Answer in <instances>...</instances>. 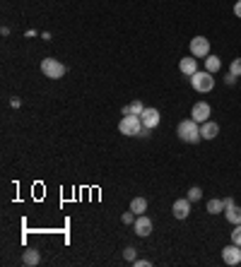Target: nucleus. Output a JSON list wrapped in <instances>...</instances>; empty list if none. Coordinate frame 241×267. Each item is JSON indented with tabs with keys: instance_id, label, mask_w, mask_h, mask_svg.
<instances>
[{
	"instance_id": "1a4fd4ad",
	"label": "nucleus",
	"mask_w": 241,
	"mask_h": 267,
	"mask_svg": "<svg viewBox=\"0 0 241 267\" xmlns=\"http://www.w3.org/2000/svg\"><path fill=\"white\" fill-rule=\"evenodd\" d=\"M159 118H162V116H159V111H157V108H145V111L140 113V121H143V125L149 128V130H154V128L159 125Z\"/></svg>"
},
{
	"instance_id": "bb28decb",
	"label": "nucleus",
	"mask_w": 241,
	"mask_h": 267,
	"mask_svg": "<svg viewBox=\"0 0 241 267\" xmlns=\"http://www.w3.org/2000/svg\"><path fill=\"white\" fill-rule=\"evenodd\" d=\"M138 137H149V128H145V125H143V130L138 133Z\"/></svg>"
},
{
	"instance_id": "39448f33",
	"label": "nucleus",
	"mask_w": 241,
	"mask_h": 267,
	"mask_svg": "<svg viewBox=\"0 0 241 267\" xmlns=\"http://www.w3.org/2000/svg\"><path fill=\"white\" fill-rule=\"evenodd\" d=\"M191 55H195V58H207V55H210V41H207L205 36L191 39Z\"/></svg>"
},
{
	"instance_id": "f8f14e48",
	"label": "nucleus",
	"mask_w": 241,
	"mask_h": 267,
	"mask_svg": "<svg viewBox=\"0 0 241 267\" xmlns=\"http://www.w3.org/2000/svg\"><path fill=\"white\" fill-rule=\"evenodd\" d=\"M179 70L184 72L186 77L195 75V72H198V60H195V55H191V58H181V63H179Z\"/></svg>"
},
{
	"instance_id": "393cba45",
	"label": "nucleus",
	"mask_w": 241,
	"mask_h": 267,
	"mask_svg": "<svg viewBox=\"0 0 241 267\" xmlns=\"http://www.w3.org/2000/svg\"><path fill=\"white\" fill-rule=\"evenodd\" d=\"M234 205H237L234 197H227V200H224V210H229V207H234Z\"/></svg>"
},
{
	"instance_id": "b1692460",
	"label": "nucleus",
	"mask_w": 241,
	"mask_h": 267,
	"mask_svg": "<svg viewBox=\"0 0 241 267\" xmlns=\"http://www.w3.org/2000/svg\"><path fill=\"white\" fill-rule=\"evenodd\" d=\"M224 82H227L229 87H232V85H237V75H232V72H229V75L224 77Z\"/></svg>"
},
{
	"instance_id": "ddd939ff",
	"label": "nucleus",
	"mask_w": 241,
	"mask_h": 267,
	"mask_svg": "<svg viewBox=\"0 0 241 267\" xmlns=\"http://www.w3.org/2000/svg\"><path fill=\"white\" fill-rule=\"evenodd\" d=\"M205 70L212 72V75H215V72H220V70H222V60H220L217 55L210 53L207 58H205Z\"/></svg>"
},
{
	"instance_id": "6e6552de",
	"label": "nucleus",
	"mask_w": 241,
	"mask_h": 267,
	"mask_svg": "<svg viewBox=\"0 0 241 267\" xmlns=\"http://www.w3.org/2000/svg\"><path fill=\"white\" fill-rule=\"evenodd\" d=\"M133 229H135L138 236H143V238H145V236L152 233V219L145 217V214H138V217H135V222H133Z\"/></svg>"
},
{
	"instance_id": "423d86ee",
	"label": "nucleus",
	"mask_w": 241,
	"mask_h": 267,
	"mask_svg": "<svg viewBox=\"0 0 241 267\" xmlns=\"http://www.w3.org/2000/svg\"><path fill=\"white\" fill-rule=\"evenodd\" d=\"M222 260L227 265H241V246L237 243H229V246H224L222 248Z\"/></svg>"
},
{
	"instance_id": "2eb2a0df",
	"label": "nucleus",
	"mask_w": 241,
	"mask_h": 267,
	"mask_svg": "<svg viewBox=\"0 0 241 267\" xmlns=\"http://www.w3.org/2000/svg\"><path fill=\"white\" fill-rule=\"evenodd\" d=\"M39 260H41V255H39V250H24V255H22V263L29 267L39 265Z\"/></svg>"
},
{
	"instance_id": "f3484780",
	"label": "nucleus",
	"mask_w": 241,
	"mask_h": 267,
	"mask_svg": "<svg viewBox=\"0 0 241 267\" xmlns=\"http://www.w3.org/2000/svg\"><path fill=\"white\" fill-rule=\"evenodd\" d=\"M224 214H227V222L229 224H241V207H229V210H224Z\"/></svg>"
},
{
	"instance_id": "7ed1b4c3",
	"label": "nucleus",
	"mask_w": 241,
	"mask_h": 267,
	"mask_svg": "<svg viewBox=\"0 0 241 267\" xmlns=\"http://www.w3.org/2000/svg\"><path fill=\"white\" fill-rule=\"evenodd\" d=\"M143 130V121H140V116H123L121 118V123H118V133L121 135H128V137H138V133Z\"/></svg>"
},
{
	"instance_id": "5701e85b",
	"label": "nucleus",
	"mask_w": 241,
	"mask_h": 267,
	"mask_svg": "<svg viewBox=\"0 0 241 267\" xmlns=\"http://www.w3.org/2000/svg\"><path fill=\"white\" fill-rule=\"evenodd\" d=\"M135 217H138V214L133 212V210H128V212H123L121 222H123V224H133V222H135Z\"/></svg>"
},
{
	"instance_id": "c85d7f7f",
	"label": "nucleus",
	"mask_w": 241,
	"mask_h": 267,
	"mask_svg": "<svg viewBox=\"0 0 241 267\" xmlns=\"http://www.w3.org/2000/svg\"><path fill=\"white\" fill-rule=\"evenodd\" d=\"M10 106H12V108H19V106H22V101H19V99H12V101H10Z\"/></svg>"
},
{
	"instance_id": "0eeeda50",
	"label": "nucleus",
	"mask_w": 241,
	"mask_h": 267,
	"mask_svg": "<svg viewBox=\"0 0 241 267\" xmlns=\"http://www.w3.org/2000/svg\"><path fill=\"white\" fill-rule=\"evenodd\" d=\"M210 113H212V108H210L207 101H198V104H193V108H191V118L198 121V123L210 121Z\"/></svg>"
},
{
	"instance_id": "dca6fc26",
	"label": "nucleus",
	"mask_w": 241,
	"mask_h": 267,
	"mask_svg": "<svg viewBox=\"0 0 241 267\" xmlns=\"http://www.w3.org/2000/svg\"><path fill=\"white\" fill-rule=\"evenodd\" d=\"M143 111H145L143 101H138V99H135V101H130L128 106H123V116H130V113H133V116H140Z\"/></svg>"
},
{
	"instance_id": "a211bd4d",
	"label": "nucleus",
	"mask_w": 241,
	"mask_h": 267,
	"mask_svg": "<svg viewBox=\"0 0 241 267\" xmlns=\"http://www.w3.org/2000/svg\"><path fill=\"white\" fill-rule=\"evenodd\" d=\"M207 212L210 214L224 212V200H207Z\"/></svg>"
},
{
	"instance_id": "cd10ccee",
	"label": "nucleus",
	"mask_w": 241,
	"mask_h": 267,
	"mask_svg": "<svg viewBox=\"0 0 241 267\" xmlns=\"http://www.w3.org/2000/svg\"><path fill=\"white\" fill-rule=\"evenodd\" d=\"M133 265H135V267H147V265H149V260H135Z\"/></svg>"
},
{
	"instance_id": "9d476101",
	"label": "nucleus",
	"mask_w": 241,
	"mask_h": 267,
	"mask_svg": "<svg viewBox=\"0 0 241 267\" xmlns=\"http://www.w3.org/2000/svg\"><path fill=\"white\" fill-rule=\"evenodd\" d=\"M171 212H174L176 219H188V214H191V200H188V197L176 200V202H174V207H171Z\"/></svg>"
},
{
	"instance_id": "4be33fe9",
	"label": "nucleus",
	"mask_w": 241,
	"mask_h": 267,
	"mask_svg": "<svg viewBox=\"0 0 241 267\" xmlns=\"http://www.w3.org/2000/svg\"><path fill=\"white\" fill-rule=\"evenodd\" d=\"M135 255H138V253H135V248H126V250H123V258H126V260H128L130 265H133V263H135V260H138V258H135Z\"/></svg>"
},
{
	"instance_id": "20e7f679",
	"label": "nucleus",
	"mask_w": 241,
	"mask_h": 267,
	"mask_svg": "<svg viewBox=\"0 0 241 267\" xmlns=\"http://www.w3.org/2000/svg\"><path fill=\"white\" fill-rule=\"evenodd\" d=\"M65 65L56 60V58H44L41 60V72L46 75V77H51V80H60V77H65Z\"/></svg>"
},
{
	"instance_id": "f257e3e1",
	"label": "nucleus",
	"mask_w": 241,
	"mask_h": 267,
	"mask_svg": "<svg viewBox=\"0 0 241 267\" xmlns=\"http://www.w3.org/2000/svg\"><path fill=\"white\" fill-rule=\"evenodd\" d=\"M176 135H179V140L181 142H188V144H195L200 142L203 137H200V123L198 121H193V118H186L179 123L176 128Z\"/></svg>"
},
{
	"instance_id": "412c9836",
	"label": "nucleus",
	"mask_w": 241,
	"mask_h": 267,
	"mask_svg": "<svg viewBox=\"0 0 241 267\" xmlns=\"http://www.w3.org/2000/svg\"><path fill=\"white\" fill-rule=\"evenodd\" d=\"M232 243L241 246V224H234V231H232Z\"/></svg>"
},
{
	"instance_id": "f03ea898",
	"label": "nucleus",
	"mask_w": 241,
	"mask_h": 267,
	"mask_svg": "<svg viewBox=\"0 0 241 267\" xmlns=\"http://www.w3.org/2000/svg\"><path fill=\"white\" fill-rule=\"evenodd\" d=\"M191 87L195 89V91H200V94L212 91V89H215V77H212V72L198 70L195 75H191Z\"/></svg>"
},
{
	"instance_id": "9b49d317",
	"label": "nucleus",
	"mask_w": 241,
	"mask_h": 267,
	"mask_svg": "<svg viewBox=\"0 0 241 267\" xmlns=\"http://www.w3.org/2000/svg\"><path fill=\"white\" fill-rule=\"evenodd\" d=\"M217 135H220V125L215 123V121L200 123V137H203V140H215Z\"/></svg>"
},
{
	"instance_id": "4468645a",
	"label": "nucleus",
	"mask_w": 241,
	"mask_h": 267,
	"mask_svg": "<svg viewBox=\"0 0 241 267\" xmlns=\"http://www.w3.org/2000/svg\"><path fill=\"white\" fill-rule=\"evenodd\" d=\"M130 210L135 214H145L147 212V197H133L130 200Z\"/></svg>"
},
{
	"instance_id": "a878e982",
	"label": "nucleus",
	"mask_w": 241,
	"mask_h": 267,
	"mask_svg": "<svg viewBox=\"0 0 241 267\" xmlns=\"http://www.w3.org/2000/svg\"><path fill=\"white\" fill-rule=\"evenodd\" d=\"M234 15L241 19V0H237V5H234Z\"/></svg>"
},
{
	"instance_id": "aec40b11",
	"label": "nucleus",
	"mask_w": 241,
	"mask_h": 267,
	"mask_svg": "<svg viewBox=\"0 0 241 267\" xmlns=\"http://www.w3.org/2000/svg\"><path fill=\"white\" fill-rule=\"evenodd\" d=\"M229 72H232V75H237V77H241V58H234V60H232Z\"/></svg>"
},
{
	"instance_id": "6ab92c4d",
	"label": "nucleus",
	"mask_w": 241,
	"mask_h": 267,
	"mask_svg": "<svg viewBox=\"0 0 241 267\" xmlns=\"http://www.w3.org/2000/svg\"><path fill=\"white\" fill-rule=\"evenodd\" d=\"M188 200H191V202H198V200H203V190H200L198 185H193V188L188 190Z\"/></svg>"
}]
</instances>
